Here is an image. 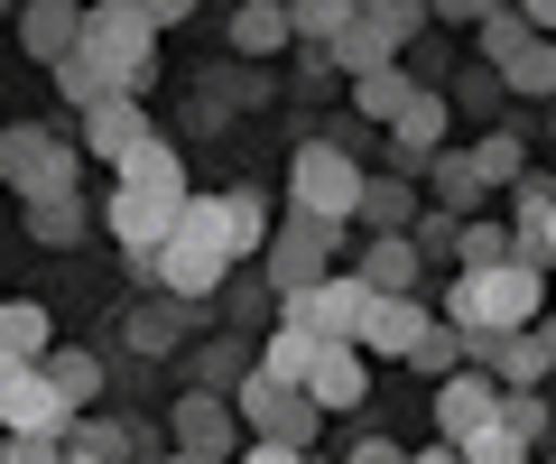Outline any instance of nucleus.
<instances>
[{
	"label": "nucleus",
	"mask_w": 556,
	"mask_h": 464,
	"mask_svg": "<svg viewBox=\"0 0 556 464\" xmlns=\"http://www.w3.org/2000/svg\"><path fill=\"white\" fill-rule=\"evenodd\" d=\"M538 316H547V269L519 251L501 269H455L437 306V325H455V335H529Z\"/></svg>",
	"instance_id": "obj_1"
},
{
	"label": "nucleus",
	"mask_w": 556,
	"mask_h": 464,
	"mask_svg": "<svg viewBox=\"0 0 556 464\" xmlns=\"http://www.w3.org/2000/svg\"><path fill=\"white\" fill-rule=\"evenodd\" d=\"M139 279L167 288L177 306H204V298H223V288H232V242H223V223H214V196H186L177 233L139 261Z\"/></svg>",
	"instance_id": "obj_2"
},
{
	"label": "nucleus",
	"mask_w": 556,
	"mask_h": 464,
	"mask_svg": "<svg viewBox=\"0 0 556 464\" xmlns=\"http://www.w3.org/2000/svg\"><path fill=\"white\" fill-rule=\"evenodd\" d=\"M362 177H371V167L343 140H298V159H288V214L298 223H353Z\"/></svg>",
	"instance_id": "obj_3"
},
{
	"label": "nucleus",
	"mask_w": 556,
	"mask_h": 464,
	"mask_svg": "<svg viewBox=\"0 0 556 464\" xmlns=\"http://www.w3.org/2000/svg\"><path fill=\"white\" fill-rule=\"evenodd\" d=\"M0 177L20 186L28 204H47V196H84V149L65 140V130L20 122V130H0Z\"/></svg>",
	"instance_id": "obj_4"
},
{
	"label": "nucleus",
	"mask_w": 556,
	"mask_h": 464,
	"mask_svg": "<svg viewBox=\"0 0 556 464\" xmlns=\"http://www.w3.org/2000/svg\"><path fill=\"white\" fill-rule=\"evenodd\" d=\"M334 251H343V223H278L269 233V251H260V261H269V298L288 306V298H306V288L316 279H334Z\"/></svg>",
	"instance_id": "obj_5"
},
{
	"label": "nucleus",
	"mask_w": 556,
	"mask_h": 464,
	"mask_svg": "<svg viewBox=\"0 0 556 464\" xmlns=\"http://www.w3.org/2000/svg\"><path fill=\"white\" fill-rule=\"evenodd\" d=\"M417 28H427V10H408V0H399V10H390V0L353 10V28L334 38V75H353V84H362V75H390L399 47H408Z\"/></svg>",
	"instance_id": "obj_6"
},
{
	"label": "nucleus",
	"mask_w": 556,
	"mask_h": 464,
	"mask_svg": "<svg viewBox=\"0 0 556 464\" xmlns=\"http://www.w3.org/2000/svg\"><path fill=\"white\" fill-rule=\"evenodd\" d=\"M232 418L251 427V446H298V455L316 446V427H325L306 390H269L260 372H241V400H232Z\"/></svg>",
	"instance_id": "obj_7"
},
{
	"label": "nucleus",
	"mask_w": 556,
	"mask_h": 464,
	"mask_svg": "<svg viewBox=\"0 0 556 464\" xmlns=\"http://www.w3.org/2000/svg\"><path fill=\"white\" fill-rule=\"evenodd\" d=\"M362 316H371V288H362L353 269H334V279H316L306 298L278 306V325H298V335H316V343H353Z\"/></svg>",
	"instance_id": "obj_8"
},
{
	"label": "nucleus",
	"mask_w": 556,
	"mask_h": 464,
	"mask_svg": "<svg viewBox=\"0 0 556 464\" xmlns=\"http://www.w3.org/2000/svg\"><path fill=\"white\" fill-rule=\"evenodd\" d=\"M65 427H75V409L47 390L38 363H0V437H47V446H65Z\"/></svg>",
	"instance_id": "obj_9"
},
{
	"label": "nucleus",
	"mask_w": 556,
	"mask_h": 464,
	"mask_svg": "<svg viewBox=\"0 0 556 464\" xmlns=\"http://www.w3.org/2000/svg\"><path fill=\"white\" fill-rule=\"evenodd\" d=\"M167 446H177V455H204V464H232V446H241L232 400H223V390H186L177 418H167Z\"/></svg>",
	"instance_id": "obj_10"
},
{
	"label": "nucleus",
	"mask_w": 556,
	"mask_h": 464,
	"mask_svg": "<svg viewBox=\"0 0 556 464\" xmlns=\"http://www.w3.org/2000/svg\"><path fill=\"white\" fill-rule=\"evenodd\" d=\"M427 325H437V306H427V298H371V316H362L353 353H362V363H408Z\"/></svg>",
	"instance_id": "obj_11"
},
{
	"label": "nucleus",
	"mask_w": 556,
	"mask_h": 464,
	"mask_svg": "<svg viewBox=\"0 0 556 464\" xmlns=\"http://www.w3.org/2000/svg\"><path fill=\"white\" fill-rule=\"evenodd\" d=\"M501 418V381L492 372H445L437 381V446H464L473 427Z\"/></svg>",
	"instance_id": "obj_12"
},
{
	"label": "nucleus",
	"mask_w": 556,
	"mask_h": 464,
	"mask_svg": "<svg viewBox=\"0 0 556 464\" xmlns=\"http://www.w3.org/2000/svg\"><path fill=\"white\" fill-rule=\"evenodd\" d=\"M139 140H149V102H139V93L93 102V112H84V130H75V149H84V159H102V167H121Z\"/></svg>",
	"instance_id": "obj_13"
},
{
	"label": "nucleus",
	"mask_w": 556,
	"mask_h": 464,
	"mask_svg": "<svg viewBox=\"0 0 556 464\" xmlns=\"http://www.w3.org/2000/svg\"><path fill=\"white\" fill-rule=\"evenodd\" d=\"M112 177H121V196H149V204H186V159H177V149L159 140V130H149V140H139L130 159L112 167Z\"/></svg>",
	"instance_id": "obj_14"
},
{
	"label": "nucleus",
	"mask_w": 556,
	"mask_h": 464,
	"mask_svg": "<svg viewBox=\"0 0 556 464\" xmlns=\"http://www.w3.org/2000/svg\"><path fill=\"white\" fill-rule=\"evenodd\" d=\"M177 214L186 204H149V196H121V186H112V204H102V223H112V242L130 251V261H149V251L177 233Z\"/></svg>",
	"instance_id": "obj_15"
},
{
	"label": "nucleus",
	"mask_w": 556,
	"mask_h": 464,
	"mask_svg": "<svg viewBox=\"0 0 556 464\" xmlns=\"http://www.w3.org/2000/svg\"><path fill=\"white\" fill-rule=\"evenodd\" d=\"M306 400H316V418H325V409H362V400H371V363H362L353 343H325L316 372H306Z\"/></svg>",
	"instance_id": "obj_16"
},
{
	"label": "nucleus",
	"mask_w": 556,
	"mask_h": 464,
	"mask_svg": "<svg viewBox=\"0 0 556 464\" xmlns=\"http://www.w3.org/2000/svg\"><path fill=\"white\" fill-rule=\"evenodd\" d=\"M390 149L408 167H427L437 149H455V140H445V93H437V84H417V93H408V112L390 122Z\"/></svg>",
	"instance_id": "obj_17"
},
{
	"label": "nucleus",
	"mask_w": 556,
	"mask_h": 464,
	"mask_svg": "<svg viewBox=\"0 0 556 464\" xmlns=\"http://www.w3.org/2000/svg\"><path fill=\"white\" fill-rule=\"evenodd\" d=\"M214 223H223V242H232V261H260V251H269V196H260V186H223L214 196Z\"/></svg>",
	"instance_id": "obj_18"
},
{
	"label": "nucleus",
	"mask_w": 556,
	"mask_h": 464,
	"mask_svg": "<svg viewBox=\"0 0 556 464\" xmlns=\"http://www.w3.org/2000/svg\"><path fill=\"white\" fill-rule=\"evenodd\" d=\"M417 186L408 177H362V204H353V223L371 233V242H390V233H417Z\"/></svg>",
	"instance_id": "obj_19"
},
{
	"label": "nucleus",
	"mask_w": 556,
	"mask_h": 464,
	"mask_svg": "<svg viewBox=\"0 0 556 464\" xmlns=\"http://www.w3.org/2000/svg\"><path fill=\"white\" fill-rule=\"evenodd\" d=\"M75 38H84V10H75V0H38V10H20V47L38 65H65V57H75Z\"/></svg>",
	"instance_id": "obj_20"
},
{
	"label": "nucleus",
	"mask_w": 556,
	"mask_h": 464,
	"mask_svg": "<svg viewBox=\"0 0 556 464\" xmlns=\"http://www.w3.org/2000/svg\"><path fill=\"white\" fill-rule=\"evenodd\" d=\"M56 353V316L38 298H0V363H47Z\"/></svg>",
	"instance_id": "obj_21"
},
{
	"label": "nucleus",
	"mask_w": 556,
	"mask_h": 464,
	"mask_svg": "<svg viewBox=\"0 0 556 464\" xmlns=\"http://www.w3.org/2000/svg\"><path fill=\"white\" fill-rule=\"evenodd\" d=\"M427 204H437L445 223H473L482 204H492V196H482V177L464 167V149H437V159H427Z\"/></svg>",
	"instance_id": "obj_22"
},
{
	"label": "nucleus",
	"mask_w": 556,
	"mask_h": 464,
	"mask_svg": "<svg viewBox=\"0 0 556 464\" xmlns=\"http://www.w3.org/2000/svg\"><path fill=\"white\" fill-rule=\"evenodd\" d=\"M353 279L371 288V298H417V242H408V233H390V242H362Z\"/></svg>",
	"instance_id": "obj_23"
},
{
	"label": "nucleus",
	"mask_w": 556,
	"mask_h": 464,
	"mask_svg": "<svg viewBox=\"0 0 556 464\" xmlns=\"http://www.w3.org/2000/svg\"><path fill=\"white\" fill-rule=\"evenodd\" d=\"M47 390H56V400L65 409H75V418H93V400H102V363H93V353H75V343H56V353H47Z\"/></svg>",
	"instance_id": "obj_24"
},
{
	"label": "nucleus",
	"mask_w": 556,
	"mask_h": 464,
	"mask_svg": "<svg viewBox=\"0 0 556 464\" xmlns=\"http://www.w3.org/2000/svg\"><path fill=\"white\" fill-rule=\"evenodd\" d=\"M464 167H473L482 196H492V186H519V177H529V149H519V130H482V140L464 149Z\"/></svg>",
	"instance_id": "obj_25"
},
{
	"label": "nucleus",
	"mask_w": 556,
	"mask_h": 464,
	"mask_svg": "<svg viewBox=\"0 0 556 464\" xmlns=\"http://www.w3.org/2000/svg\"><path fill=\"white\" fill-rule=\"evenodd\" d=\"M65 455H84V464H130V455H139V427H121V418H75V427H65Z\"/></svg>",
	"instance_id": "obj_26"
},
{
	"label": "nucleus",
	"mask_w": 556,
	"mask_h": 464,
	"mask_svg": "<svg viewBox=\"0 0 556 464\" xmlns=\"http://www.w3.org/2000/svg\"><path fill=\"white\" fill-rule=\"evenodd\" d=\"M408 93H417V75H408V65H390V75H362V84H353V112L390 130L399 112H408Z\"/></svg>",
	"instance_id": "obj_27"
},
{
	"label": "nucleus",
	"mask_w": 556,
	"mask_h": 464,
	"mask_svg": "<svg viewBox=\"0 0 556 464\" xmlns=\"http://www.w3.org/2000/svg\"><path fill=\"white\" fill-rule=\"evenodd\" d=\"M343 28H353V0H298L288 10V38H306V57H325Z\"/></svg>",
	"instance_id": "obj_28"
},
{
	"label": "nucleus",
	"mask_w": 556,
	"mask_h": 464,
	"mask_svg": "<svg viewBox=\"0 0 556 464\" xmlns=\"http://www.w3.org/2000/svg\"><path fill=\"white\" fill-rule=\"evenodd\" d=\"M177 343H186V306L177 298H159V306H139V316H130V353L159 363V353H177Z\"/></svg>",
	"instance_id": "obj_29"
},
{
	"label": "nucleus",
	"mask_w": 556,
	"mask_h": 464,
	"mask_svg": "<svg viewBox=\"0 0 556 464\" xmlns=\"http://www.w3.org/2000/svg\"><path fill=\"white\" fill-rule=\"evenodd\" d=\"M232 47H241V57H278V47H288V10H278V0L232 10Z\"/></svg>",
	"instance_id": "obj_30"
},
{
	"label": "nucleus",
	"mask_w": 556,
	"mask_h": 464,
	"mask_svg": "<svg viewBox=\"0 0 556 464\" xmlns=\"http://www.w3.org/2000/svg\"><path fill=\"white\" fill-rule=\"evenodd\" d=\"M510 251H519V242H510V223H482V214L455 223V269H501Z\"/></svg>",
	"instance_id": "obj_31"
},
{
	"label": "nucleus",
	"mask_w": 556,
	"mask_h": 464,
	"mask_svg": "<svg viewBox=\"0 0 556 464\" xmlns=\"http://www.w3.org/2000/svg\"><path fill=\"white\" fill-rule=\"evenodd\" d=\"M84 223H93V204L84 196H47V204H28V233H38V242H84Z\"/></svg>",
	"instance_id": "obj_32"
},
{
	"label": "nucleus",
	"mask_w": 556,
	"mask_h": 464,
	"mask_svg": "<svg viewBox=\"0 0 556 464\" xmlns=\"http://www.w3.org/2000/svg\"><path fill=\"white\" fill-rule=\"evenodd\" d=\"M501 93H556V47H547V38H529L510 65H501Z\"/></svg>",
	"instance_id": "obj_33"
},
{
	"label": "nucleus",
	"mask_w": 556,
	"mask_h": 464,
	"mask_svg": "<svg viewBox=\"0 0 556 464\" xmlns=\"http://www.w3.org/2000/svg\"><path fill=\"white\" fill-rule=\"evenodd\" d=\"M501 427H510V437H519V446H529V455H538V437H547V427H556V409L538 400V390H501Z\"/></svg>",
	"instance_id": "obj_34"
},
{
	"label": "nucleus",
	"mask_w": 556,
	"mask_h": 464,
	"mask_svg": "<svg viewBox=\"0 0 556 464\" xmlns=\"http://www.w3.org/2000/svg\"><path fill=\"white\" fill-rule=\"evenodd\" d=\"M417 372H427V381H445V372H464V335L455 325H427V335H417V353H408Z\"/></svg>",
	"instance_id": "obj_35"
},
{
	"label": "nucleus",
	"mask_w": 556,
	"mask_h": 464,
	"mask_svg": "<svg viewBox=\"0 0 556 464\" xmlns=\"http://www.w3.org/2000/svg\"><path fill=\"white\" fill-rule=\"evenodd\" d=\"M455 455H464V464H529V446H519V437H510V427H501V418H492V427H473V437H464V446H455Z\"/></svg>",
	"instance_id": "obj_36"
},
{
	"label": "nucleus",
	"mask_w": 556,
	"mask_h": 464,
	"mask_svg": "<svg viewBox=\"0 0 556 464\" xmlns=\"http://www.w3.org/2000/svg\"><path fill=\"white\" fill-rule=\"evenodd\" d=\"M547 204H556V177H547V167H529V177L510 186V233H529V223L547 214Z\"/></svg>",
	"instance_id": "obj_37"
},
{
	"label": "nucleus",
	"mask_w": 556,
	"mask_h": 464,
	"mask_svg": "<svg viewBox=\"0 0 556 464\" xmlns=\"http://www.w3.org/2000/svg\"><path fill=\"white\" fill-rule=\"evenodd\" d=\"M519 47H529V28H519V10H492V20H482V57H492V75H501V65L519 57Z\"/></svg>",
	"instance_id": "obj_38"
},
{
	"label": "nucleus",
	"mask_w": 556,
	"mask_h": 464,
	"mask_svg": "<svg viewBox=\"0 0 556 464\" xmlns=\"http://www.w3.org/2000/svg\"><path fill=\"white\" fill-rule=\"evenodd\" d=\"M501 102V75L482 65V75H455V93H445V112H492Z\"/></svg>",
	"instance_id": "obj_39"
},
{
	"label": "nucleus",
	"mask_w": 556,
	"mask_h": 464,
	"mask_svg": "<svg viewBox=\"0 0 556 464\" xmlns=\"http://www.w3.org/2000/svg\"><path fill=\"white\" fill-rule=\"evenodd\" d=\"M510 242H519V261H538V269H556V204H547V214L529 223V233H510Z\"/></svg>",
	"instance_id": "obj_40"
},
{
	"label": "nucleus",
	"mask_w": 556,
	"mask_h": 464,
	"mask_svg": "<svg viewBox=\"0 0 556 464\" xmlns=\"http://www.w3.org/2000/svg\"><path fill=\"white\" fill-rule=\"evenodd\" d=\"M408 242H417V261H445V251H455V223H445V214H417Z\"/></svg>",
	"instance_id": "obj_41"
},
{
	"label": "nucleus",
	"mask_w": 556,
	"mask_h": 464,
	"mask_svg": "<svg viewBox=\"0 0 556 464\" xmlns=\"http://www.w3.org/2000/svg\"><path fill=\"white\" fill-rule=\"evenodd\" d=\"M353 464H408V446H399V437H362Z\"/></svg>",
	"instance_id": "obj_42"
},
{
	"label": "nucleus",
	"mask_w": 556,
	"mask_h": 464,
	"mask_svg": "<svg viewBox=\"0 0 556 464\" xmlns=\"http://www.w3.org/2000/svg\"><path fill=\"white\" fill-rule=\"evenodd\" d=\"M519 28H529V38H547V47H556V0H529V10H519Z\"/></svg>",
	"instance_id": "obj_43"
},
{
	"label": "nucleus",
	"mask_w": 556,
	"mask_h": 464,
	"mask_svg": "<svg viewBox=\"0 0 556 464\" xmlns=\"http://www.w3.org/2000/svg\"><path fill=\"white\" fill-rule=\"evenodd\" d=\"M241 464H306V455H298V446H251Z\"/></svg>",
	"instance_id": "obj_44"
},
{
	"label": "nucleus",
	"mask_w": 556,
	"mask_h": 464,
	"mask_svg": "<svg viewBox=\"0 0 556 464\" xmlns=\"http://www.w3.org/2000/svg\"><path fill=\"white\" fill-rule=\"evenodd\" d=\"M408 464H464V455H455V446H427V455H408Z\"/></svg>",
	"instance_id": "obj_45"
},
{
	"label": "nucleus",
	"mask_w": 556,
	"mask_h": 464,
	"mask_svg": "<svg viewBox=\"0 0 556 464\" xmlns=\"http://www.w3.org/2000/svg\"><path fill=\"white\" fill-rule=\"evenodd\" d=\"M159 464H204V455H177V446H167V455H159Z\"/></svg>",
	"instance_id": "obj_46"
},
{
	"label": "nucleus",
	"mask_w": 556,
	"mask_h": 464,
	"mask_svg": "<svg viewBox=\"0 0 556 464\" xmlns=\"http://www.w3.org/2000/svg\"><path fill=\"white\" fill-rule=\"evenodd\" d=\"M65 464H84V455H65Z\"/></svg>",
	"instance_id": "obj_47"
},
{
	"label": "nucleus",
	"mask_w": 556,
	"mask_h": 464,
	"mask_svg": "<svg viewBox=\"0 0 556 464\" xmlns=\"http://www.w3.org/2000/svg\"><path fill=\"white\" fill-rule=\"evenodd\" d=\"M547 177H556V167H547Z\"/></svg>",
	"instance_id": "obj_48"
}]
</instances>
